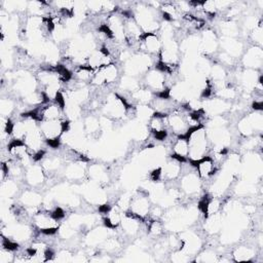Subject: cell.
Instances as JSON below:
<instances>
[{
    "label": "cell",
    "instance_id": "cell-1",
    "mask_svg": "<svg viewBox=\"0 0 263 263\" xmlns=\"http://www.w3.org/2000/svg\"><path fill=\"white\" fill-rule=\"evenodd\" d=\"M158 9H154L148 3H136L133 15L143 33H157L161 23L157 16Z\"/></svg>",
    "mask_w": 263,
    "mask_h": 263
},
{
    "label": "cell",
    "instance_id": "cell-2",
    "mask_svg": "<svg viewBox=\"0 0 263 263\" xmlns=\"http://www.w3.org/2000/svg\"><path fill=\"white\" fill-rule=\"evenodd\" d=\"M186 138L189 143V161H196L208 155L210 141L204 126L200 125L192 128Z\"/></svg>",
    "mask_w": 263,
    "mask_h": 263
},
{
    "label": "cell",
    "instance_id": "cell-3",
    "mask_svg": "<svg viewBox=\"0 0 263 263\" xmlns=\"http://www.w3.org/2000/svg\"><path fill=\"white\" fill-rule=\"evenodd\" d=\"M70 121L68 119L43 120L39 122L40 132L45 143L52 148L59 147L63 135L69 129Z\"/></svg>",
    "mask_w": 263,
    "mask_h": 263
},
{
    "label": "cell",
    "instance_id": "cell-4",
    "mask_svg": "<svg viewBox=\"0 0 263 263\" xmlns=\"http://www.w3.org/2000/svg\"><path fill=\"white\" fill-rule=\"evenodd\" d=\"M143 85L150 89L155 96L168 97V85L166 74L156 67L149 69L143 76ZM170 98V97H168Z\"/></svg>",
    "mask_w": 263,
    "mask_h": 263
},
{
    "label": "cell",
    "instance_id": "cell-5",
    "mask_svg": "<svg viewBox=\"0 0 263 263\" xmlns=\"http://www.w3.org/2000/svg\"><path fill=\"white\" fill-rule=\"evenodd\" d=\"M152 57L142 51L133 52L130 58L123 63L124 75L132 77H138L143 75L152 68Z\"/></svg>",
    "mask_w": 263,
    "mask_h": 263
},
{
    "label": "cell",
    "instance_id": "cell-6",
    "mask_svg": "<svg viewBox=\"0 0 263 263\" xmlns=\"http://www.w3.org/2000/svg\"><path fill=\"white\" fill-rule=\"evenodd\" d=\"M33 226L43 235H53L58 233L59 227L61 225L60 220H58L48 210L40 209L32 216Z\"/></svg>",
    "mask_w": 263,
    "mask_h": 263
},
{
    "label": "cell",
    "instance_id": "cell-7",
    "mask_svg": "<svg viewBox=\"0 0 263 263\" xmlns=\"http://www.w3.org/2000/svg\"><path fill=\"white\" fill-rule=\"evenodd\" d=\"M121 77L120 69L116 63H111L95 71L90 85L96 87H104L115 84Z\"/></svg>",
    "mask_w": 263,
    "mask_h": 263
},
{
    "label": "cell",
    "instance_id": "cell-8",
    "mask_svg": "<svg viewBox=\"0 0 263 263\" xmlns=\"http://www.w3.org/2000/svg\"><path fill=\"white\" fill-rule=\"evenodd\" d=\"M168 130L176 137H187L191 127L187 118V109L182 110L180 107L167 114Z\"/></svg>",
    "mask_w": 263,
    "mask_h": 263
},
{
    "label": "cell",
    "instance_id": "cell-9",
    "mask_svg": "<svg viewBox=\"0 0 263 263\" xmlns=\"http://www.w3.org/2000/svg\"><path fill=\"white\" fill-rule=\"evenodd\" d=\"M151 208H152V202L148 192H145L143 190H138L135 194L132 195V199H130V203L127 212L132 213L133 215L145 221V219L149 217Z\"/></svg>",
    "mask_w": 263,
    "mask_h": 263
},
{
    "label": "cell",
    "instance_id": "cell-10",
    "mask_svg": "<svg viewBox=\"0 0 263 263\" xmlns=\"http://www.w3.org/2000/svg\"><path fill=\"white\" fill-rule=\"evenodd\" d=\"M147 127L150 135L158 141H163L166 139L168 134L167 115L155 112L147 122Z\"/></svg>",
    "mask_w": 263,
    "mask_h": 263
},
{
    "label": "cell",
    "instance_id": "cell-11",
    "mask_svg": "<svg viewBox=\"0 0 263 263\" xmlns=\"http://www.w3.org/2000/svg\"><path fill=\"white\" fill-rule=\"evenodd\" d=\"M202 186V180L198 177L195 171L187 172L179 178V188L184 195L194 196L198 194Z\"/></svg>",
    "mask_w": 263,
    "mask_h": 263
},
{
    "label": "cell",
    "instance_id": "cell-12",
    "mask_svg": "<svg viewBox=\"0 0 263 263\" xmlns=\"http://www.w3.org/2000/svg\"><path fill=\"white\" fill-rule=\"evenodd\" d=\"M187 161H181L178 158L171 156L166 159L163 164L160 165L161 171V181L163 182H174L179 180L183 173V164Z\"/></svg>",
    "mask_w": 263,
    "mask_h": 263
},
{
    "label": "cell",
    "instance_id": "cell-13",
    "mask_svg": "<svg viewBox=\"0 0 263 263\" xmlns=\"http://www.w3.org/2000/svg\"><path fill=\"white\" fill-rule=\"evenodd\" d=\"M201 180L212 179L218 172V165L211 155H205L196 161H189Z\"/></svg>",
    "mask_w": 263,
    "mask_h": 263
},
{
    "label": "cell",
    "instance_id": "cell-14",
    "mask_svg": "<svg viewBox=\"0 0 263 263\" xmlns=\"http://www.w3.org/2000/svg\"><path fill=\"white\" fill-rule=\"evenodd\" d=\"M162 47V42L159 34L157 33H143L140 42L138 51H142L151 57L158 55Z\"/></svg>",
    "mask_w": 263,
    "mask_h": 263
},
{
    "label": "cell",
    "instance_id": "cell-15",
    "mask_svg": "<svg viewBox=\"0 0 263 263\" xmlns=\"http://www.w3.org/2000/svg\"><path fill=\"white\" fill-rule=\"evenodd\" d=\"M20 202L21 204L28 211H31L34 214L39 211L43 204V197L42 195L34 188H28L23 190L20 195Z\"/></svg>",
    "mask_w": 263,
    "mask_h": 263
},
{
    "label": "cell",
    "instance_id": "cell-16",
    "mask_svg": "<svg viewBox=\"0 0 263 263\" xmlns=\"http://www.w3.org/2000/svg\"><path fill=\"white\" fill-rule=\"evenodd\" d=\"M82 158L72 160L70 163L64 166V176L68 181L78 182L84 179L87 175V165Z\"/></svg>",
    "mask_w": 263,
    "mask_h": 263
},
{
    "label": "cell",
    "instance_id": "cell-17",
    "mask_svg": "<svg viewBox=\"0 0 263 263\" xmlns=\"http://www.w3.org/2000/svg\"><path fill=\"white\" fill-rule=\"evenodd\" d=\"M45 178L46 173L41 164H37L34 162L25 168L24 180L29 186L33 188L41 186L45 182Z\"/></svg>",
    "mask_w": 263,
    "mask_h": 263
},
{
    "label": "cell",
    "instance_id": "cell-18",
    "mask_svg": "<svg viewBox=\"0 0 263 263\" xmlns=\"http://www.w3.org/2000/svg\"><path fill=\"white\" fill-rule=\"evenodd\" d=\"M241 63L246 69L258 70L263 64V51L261 46L253 45L243 52L241 58Z\"/></svg>",
    "mask_w": 263,
    "mask_h": 263
},
{
    "label": "cell",
    "instance_id": "cell-19",
    "mask_svg": "<svg viewBox=\"0 0 263 263\" xmlns=\"http://www.w3.org/2000/svg\"><path fill=\"white\" fill-rule=\"evenodd\" d=\"M142 222L143 220L139 217L133 215L129 212H124L119 227L126 236L134 237L140 233Z\"/></svg>",
    "mask_w": 263,
    "mask_h": 263
},
{
    "label": "cell",
    "instance_id": "cell-20",
    "mask_svg": "<svg viewBox=\"0 0 263 263\" xmlns=\"http://www.w3.org/2000/svg\"><path fill=\"white\" fill-rule=\"evenodd\" d=\"M219 46V39L217 37V34L213 30H205L201 36H199V48L203 55L208 57L212 53H214Z\"/></svg>",
    "mask_w": 263,
    "mask_h": 263
},
{
    "label": "cell",
    "instance_id": "cell-21",
    "mask_svg": "<svg viewBox=\"0 0 263 263\" xmlns=\"http://www.w3.org/2000/svg\"><path fill=\"white\" fill-rule=\"evenodd\" d=\"M172 155L181 161H188L189 157V143L186 137H176L171 144Z\"/></svg>",
    "mask_w": 263,
    "mask_h": 263
},
{
    "label": "cell",
    "instance_id": "cell-22",
    "mask_svg": "<svg viewBox=\"0 0 263 263\" xmlns=\"http://www.w3.org/2000/svg\"><path fill=\"white\" fill-rule=\"evenodd\" d=\"M123 213L124 212L121 211L117 204L110 205V208L104 214H102L104 225L109 229L118 228L120 226Z\"/></svg>",
    "mask_w": 263,
    "mask_h": 263
},
{
    "label": "cell",
    "instance_id": "cell-23",
    "mask_svg": "<svg viewBox=\"0 0 263 263\" xmlns=\"http://www.w3.org/2000/svg\"><path fill=\"white\" fill-rule=\"evenodd\" d=\"M108 230L110 229L105 225L104 227L90 228L85 235V243L91 248L101 246L108 238Z\"/></svg>",
    "mask_w": 263,
    "mask_h": 263
},
{
    "label": "cell",
    "instance_id": "cell-24",
    "mask_svg": "<svg viewBox=\"0 0 263 263\" xmlns=\"http://www.w3.org/2000/svg\"><path fill=\"white\" fill-rule=\"evenodd\" d=\"M87 176L91 182L96 184H104L109 180V173L107 168L101 163H92L87 166Z\"/></svg>",
    "mask_w": 263,
    "mask_h": 263
},
{
    "label": "cell",
    "instance_id": "cell-25",
    "mask_svg": "<svg viewBox=\"0 0 263 263\" xmlns=\"http://www.w3.org/2000/svg\"><path fill=\"white\" fill-rule=\"evenodd\" d=\"M222 228H223V215L221 212L204 217L203 230L206 233L214 235L219 233L222 230Z\"/></svg>",
    "mask_w": 263,
    "mask_h": 263
},
{
    "label": "cell",
    "instance_id": "cell-26",
    "mask_svg": "<svg viewBox=\"0 0 263 263\" xmlns=\"http://www.w3.org/2000/svg\"><path fill=\"white\" fill-rule=\"evenodd\" d=\"M231 256L235 262H251L256 257V250L251 246L241 245L233 250Z\"/></svg>",
    "mask_w": 263,
    "mask_h": 263
},
{
    "label": "cell",
    "instance_id": "cell-27",
    "mask_svg": "<svg viewBox=\"0 0 263 263\" xmlns=\"http://www.w3.org/2000/svg\"><path fill=\"white\" fill-rule=\"evenodd\" d=\"M82 124H83L84 133L87 137L96 136L101 130L100 117H98L93 114H87L85 117H83Z\"/></svg>",
    "mask_w": 263,
    "mask_h": 263
},
{
    "label": "cell",
    "instance_id": "cell-28",
    "mask_svg": "<svg viewBox=\"0 0 263 263\" xmlns=\"http://www.w3.org/2000/svg\"><path fill=\"white\" fill-rule=\"evenodd\" d=\"M221 44L224 48V52L232 57L233 59L237 58L242 52V44L240 41H237L234 38L231 37H223V41H221Z\"/></svg>",
    "mask_w": 263,
    "mask_h": 263
},
{
    "label": "cell",
    "instance_id": "cell-29",
    "mask_svg": "<svg viewBox=\"0 0 263 263\" xmlns=\"http://www.w3.org/2000/svg\"><path fill=\"white\" fill-rule=\"evenodd\" d=\"M18 189L17 181L14 179L7 178L1 181V195L3 198H13L15 195H18Z\"/></svg>",
    "mask_w": 263,
    "mask_h": 263
},
{
    "label": "cell",
    "instance_id": "cell-30",
    "mask_svg": "<svg viewBox=\"0 0 263 263\" xmlns=\"http://www.w3.org/2000/svg\"><path fill=\"white\" fill-rule=\"evenodd\" d=\"M155 113L154 109L151 105H136L135 106V117L138 118L140 122L146 123L151 118V116Z\"/></svg>",
    "mask_w": 263,
    "mask_h": 263
},
{
    "label": "cell",
    "instance_id": "cell-31",
    "mask_svg": "<svg viewBox=\"0 0 263 263\" xmlns=\"http://www.w3.org/2000/svg\"><path fill=\"white\" fill-rule=\"evenodd\" d=\"M165 225L160 219H152L147 225V233L153 237H160L164 234Z\"/></svg>",
    "mask_w": 263,
    "mask_h": 263
},
{
    "label": "cell",
    "instance_id": "cell-32",
    "mask_svg": "<svg viewBox=\"0 0 263 263\" xmlns=\"http://www.w3.org/2000/svg\"><path fill=\"white\" fill-rule=\"evenodd\" d=\"M237 130L238 133L245 137V138H248V137H252L254 136V127L251 123V120L249 119L248 115L246 116H242L238 121H237Z\"/></svg>",
    "mask_w": 263,
    "mask_h": 263
},
{
    "label": "cell",
    "instance_id": "cell-33",
    "mask_svg": "<svg viewBox=\"0 0 263 263\" xmlns=\"http://www.w3.org/2000/svg\"><path fill=\"white\" fill-rule=\"evenodd\" d=\"M15 102L10 98H2L0 101L1 116L9 117L15 110Z\"/></svg>",
    "mask_w": 263,
    "mask_h": 263
},
{
    "label": "cell",
    "instance_id": "cell-34",
    "mask_svg": "<svg viewBox=\"0 0 263 263\" xmlns=\"http://www.w3.org/2000/svg\"><path fill=\"white\" fill-rule=\"evenodd\" d=\"M101 247L106 253H115L120 249V241L116 237H108Z\"/></svg>",
    "mask_w": 263,
    "mask_h": 263
},
{
    "label": "cell",
    "instance_id": "cell-35",
    "mask_svg": "<svg viewBox=\"0 0 263 263\" xmlns=\"http://www.w3.org/2000/svg\"><path fill=\"white\" fill-rule=\"evenodd\" d=\"M219 260V255H217L214 251L206 250L203 253H198V258L195 261L199 262H215Z\"/></svg>",
    "mask_w": 263,
    "mask_h": 263
},
{
    "label": "cell",
    "instance_id": "cell-36",
    "mask_svg": "<svg viewBox=\"0 0 263 263\" xmlns=\"http://www.w3.org/2000/svg\"><path fill=\"white\" fill-rule=\"evenodd\" d=\"M251 37L255 42V45L261 46L263 40V33H262V24L259 23L254 29L251 30Z\"/></svg>",
    "mask_w": 263,
    "mask_h": 263
},
{
    "label": "cell",
    "instance_id": "cell-37",
    "mask_svg": "<svg viewBox=\"0 0 263 263\" xmlns=\"http://www.w3.org/2000/svg\"><path fill=\"white\" fill-rule=\"evenodd\" d=\"M73 254L69 252L68 250H61L58 253H54L53 261H59V262H70L73 261Z\"/></svg>",
    "mask_w": 263,
    "mask_h": 263
}]
</instances>
